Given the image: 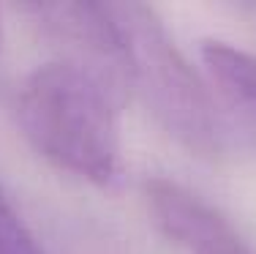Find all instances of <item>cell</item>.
I'll return each mask as SVG.
<instances>
[{"label": "cell", "instance_id": "cell-4", "mask_svg": "<svg viewBox=\"0 0 256 254\" xmlns=\"http://www.w3.org/2000/svg\"><path fill=\"white\" fill-rule=\"evenodd\" d=\"M202 66L216 101L256 145V55L226 41H204Z\"/></svg>", "mask_w": 256, "mask_h": 254}, {"label": "cell", "instance_id": "cell-6", "mask_svg": "<svg viewBox=\"0 0 256 254\" xmlns=\"http://www.w3.org/2000/svg\"><path fill=\"white\" fill-rule=\"evenodd\" d=\"M0 41H3V30H0Z\"/></svg>", "mask_w": 256, "mask_h": 254}, {"label": "cell", "instance_id": "cell-1", "mask_svg": "<svg viewBox=\"0 0 256 254\" xmlns=\"http://www.w3.org/2000/svg\"><path fill=\"white\" fill-rule=\"evenodd\" d=\"M126 96L112 77L54 58L20 85L16 120L25 140L50 164L109 186L120 172V107Z\"/></svg>", "mask_w": 256, "mask_h": 254}, {"label": "cell", "instance_id": "cell-5", "mask_svg": "<svg viewBox=\"0 0 256 254\" xmlns=\"http://www.w3.org/2000/svg\"><path fill=\"white\" fill-rule=\"evenodd\" d=\"M0 254H44L3 189H0Z\"/></svg>", "mask_w": 256, "mask_h": 254}, {"label": "cell", "instance_id": "cell-2", "mask_svg": "<svg viewBox=\"0 0 256 254\" xmlns=\"http://www.w3.org/2000/svg\"><path fill=\"white\" fill-rule=\"evenodd\" d=\"M106 14L126 93L136 96L182 150L218 159L224 153L218 101L174 47L161 17L142 3H106Z\"/></svg>", "mask_w": 256, "mask_h": 254}, {"label": "cell", "instance_id": "cell-3", "mask_svg": "<svg viewBox=\"0 0 256 254\" xmlns=\"http://www.w3.org/2000/svg\"><path fill=\"white\" fill-rule=\"evenodd\" d=\"M144 202L158 232L186 254H256L221 210L174 180H148Z\"/></svg>", "mask_w": 256, "mask_h": 254}]
</instances>
